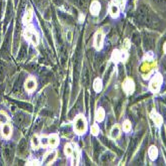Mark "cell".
<instances>
[{
	"mask_svg": "<svg viewBox=\"0 0 166 166\" xmlns=\"http://www.w3.org/2000/svg\"><path fill=\"white\" fill-rule=\"evenodd\" d=\"M87 130V121L84 116L79 115L77 116L75 121H74V131L75 133L79 134H84Z\"/></svg>",
	"mask_w": 166,
	"mask_h": 166,
	"instance_id": "1",
	"label": "cell"
},
{
	"mask_svg": "<svg viewBox=\"0 0 166 166\" xmlns=\"http://www.w3.org/2000/svg\"><path fill=\"white\" fill-rule=\"evenodd\" d=\"M24 37L27 41H29L30 43H32L33 45H37L39 43V35L36 32L33 26H27L24 30Z\"/></svg>",
	"mask_w": 166,
	"mask_h": 166,
	"instance_id": "2",
	"label": "cell"
},
{
	"mask_svg": "<svg viewBox=\"0 0 166 166\" xmlns=\"http://www.w3.org/2000/svg\"><path fill=\"white\" fill-rule=\"evenodd\" d=\"M163 83V77L160 73H156L153 77L151 81L149 83V91L152 92H158L161 89V85Z\"/></svg>",
	"mask_w": 166,
	"mask_h": 166,
	"instance_id": "3",
	"label": "cell"
},
{
	"mask_svg": "<svg viewBox=\"0 0 166 166\" xmlns=\"http://www.w3.org/2000/svg\"><path fill=\"white\" fill-rule=\"evenodd\" d=\"M122 89L127 95L133 94L134 91H135V84H134V81L131 79V78H127V79H125V81L123 82Z\"/></svg>",
	"mask_w": 166,
	"mask_h": 166,
	"instance_id": "4",
	"label": "cell"
},
{
	"mask_svg": "<svg viewBox=\"0 0 166 166\" xmlns=\"http://www.w3.org/2000/svg\"><path fill=\"white\" fill-rule=\"evenodd\" d=\"M103 40H104L103 32L102 31H97L94 35V41H93V44H94V47L96 50H101L103 46Z\"/></svg>",
	"mask_w": 166,
	"mask_h": 166,
	"instance_id": "5",
	"label": "cell"
},
{
	"mask_svg": "<svg viewBox=\"0 0 166 166\" xmlns=\"http://www.w3.org/2000/svg\"><path fill=\"white\" fill-rule=\"evenodd\" d=\"M57 156V152H56V150H51V151H49L48 153H46L45 154V156L42 160V163L45 164V165H49L52 163L55 158Z\"/></svg>",
	"mask_w": 166,
	"mask_h": 166,
	"instance_id": "6",
	"label": "cell"
},
{
	"mask_svg": "<svg viewBox=\"0 0 166 166\" xmlns=\"http://www.w3.org/2000/svg\"><path fill=\"white\" fill-rule=\"evenodd\" d=\"M24 88L28 92H32L36 89V81L34 78H28V79L25 81Z\"/></svg>",
	"mask_w": 166,
	"mask_h": 166,
	"instance_id": "7",
	"label": "cell"
},
{
	"mask_svg": "<svg viewBox=\"0 0 166 166\" xmlns=\"http://www.w3.org/2000/svg\"><path fill=\"white\" fill-rule=\"evenodd\" d=\"M101 10V4L99 1H97V0H93V1L91 2L90 4V12L92 15H94V16H96V15L99 14Z\"/></svg>",
	"mask_w": 166,
	"mask_h": 166,
	"instance_id": "8",
	"label": "cell"
},
{
	"mask_svg": "<svg viewBox=\"0 0 166 166\" xmlns=\"http://www.w3.org/2000/svg\"><path fill=\"white\" fill-rule=\"evenodd\" d=\"M150 116H151V119L153 121V122L155 123V126H162V123H163V117L160 116L158 112H156L155 111H153Z\"/></svg>",
	"mask_w": 166,
	"mask_h": 166,
	"instance_id": "9",
	"label": "cell"
},
{
	"mask_svg": "<svg viewBox=\"0 0 166 166\" xmlns=\"http://www.w3.org/2000/svg\"><path fill=\"white\" fill-rule=\"evenodd\" d=\"M12 133V127L9 123H4L1 126V134L5 138H9Z\"/></svg>",
	"mask_w": 166,
	"mask_h": 166,
	"instance_id": "10",
	"label": "cell"
},
{
	"mask_svg": "<svg viewBox=\"0 0 166 166\" xmlns=\"http://www.w3.org/2000/svg\"><path fill=\"white\" fill-rule=\"evenodd\" d=\"M111 61L115 64H118L119 62H122V52L118 49L113 50L111 55Z\"/></svg>",
	"mask_w": 166,
	"mask_h": 166,
	"instance_id": "11",
	"label": "cell"
},
{
	"mask_svg": "<svg viewBox=\"0 0 166 166\" xmlns=\"http://www.w3.org/2000/svg\"><path fill=\"white\" fill-rule=\"evenodd\" d=\"M109 14H110V16L112 18H118L119 17V14H120V8H119L116 4H114L112 3L110 5V7H109Z\"/></svg>",
	"mask_w": 166,
	"mask_h": 166,
	"instance_id": "12",
	"label": "cell"
},
{
	"mask_svg": "<svg viewBox=\"0 0 166 166\" xmlns=\"http://www.w3.org/2000/svg\"><path fill=\"white\" fill-rule=\"evenodd\" d=\"M59 144V137L56 133H53L49 135L48 137V146L50 147H56Z\"/></svg>",
	"mask_w": 166,
	"mask_h": 166,
	"instance_id": "13",
	"label": "cell"
},
{
	"mask_svg": "<svg viewBox=\"0 0 166 166\" xmlns=\"http://www.w3.org/2000/svg\"><path fill=\"white\" fill-rule=\"evenodd\" d=\"M148 155H149V158L154 161L155 159H157L158 157V149L156 146H154V145H151V146L149 147L148 149Z\"/></svg>",
	"mask_w": 166,
	"mask_h": 166,
	"instance_id": "14",
	"label": "cell"
},
{
	"mask_svg": "<svg viewBox=\"0 0 166 166\" xmlns=\"http://www.w3.org/2000/svg\"><path fill=\"white\" fill-rule=\"evenodd\" d=\"M105 117V111L102 107H98L96 111H95V121L97 122H101L103 121V119Z\"/></svg>",
	"mask_w": 166,
	"mask_h": 166,
	"instance_id": "15",
	"label": "cell"
},
{
	"mask_svg": "<svg viewBox=\"0 0 166 166\" xmlns=\"http://www.w3.org/2000/svg\"><path fill=\"white\" fill-rule=\"evenodd\" d=\"M32 18H33V10L32 9H29L26 11V13L24 14L23 16V23L25 25H28L31 21H32Z\"/></svg>",
	"mask_w": 166,
	"mask_h": 166,
	"instance_id": "16",
	"label": "cell"
},
{
	"mask_svg": "<svg viewBox=\"0 0 166 166\" xmlns=\"http://www.w3.org/2000/svg\"><path fill=\"white\" fill-rule=\"evenodd\" d=\"M121 134V129L119 126H114L110 131V135L113 139H117Z\"/></svg>",
	"mask_w": 166,
	"mask_h": 166,
	"instance_id": "17",
	"label": "cell"
},
{
	"mask_svg": "<svg viewBox=\"0 0 166 166\" xmlns=\"http://www.w3.org/2000/svg\"><path fill=\"white\" fill-rule=\"evenodd\" d=\"M102 88H103V85H102V80L99 79V78H96L93 82V89L96 92H99L102 91Z\"/></svg>",
	"mask_w": 166,
	"mask_h": 166,
	"instance_id": "18",
	"label": "cell"
},
{
	"mask_svg": "<svg viewBox=\"0 0 166 166\" xmlns=\"http://www.w3.org/2000/svg\"><path fill=\"white\" fill-rule=\"evenodd\" d=\"M73 152H74V147H73V145H72L71 143H67L65 144V146H64V153L66 156H72L73 155Z\"/></svg>",
	"mask_w": 166,
	"mask_h": 166,
	"instance_id": "19",
	"label": "cell"
},
{
	"mask_svg": "<svg viewBox=\"0 0 166 166\" xmlns=\"http://www.w3.org/2000/svg\"><path fill=\"white\" fill-rule=\"evenodd\" d=\"M132 128V124H131V121H128V119H125V121H123L122 123V129L124 132H129L131 130Z\"/></svg>",
	"mask_w": 166,
	"mask_h": 166,
	"instance_id": "20",
	"label": "cell"
},
{
	"mask_svg": "<svg viewBox=\"0 0 166 166\" xmlns=\"http://www.w3.org/2000/svg\"><path fill=\"white\" fill-rule=\"evenodd\" d=\"M31 145H32L33 149H38V147L41 146V143H40V138L35 135L32 137V139H31Z\"/></svg>",
	"mask_w": 166,
	"mask_h": 166,
	"instance_id": "21",
	"label": "cell"
},
{
	"mask_svg": "<svg viewBox=\"0 0 166 166\" xmlns=\"http://www.w3.org/2000/svg\"><path fill=\"white\" fill-rule=\"evenodd\" d=\"M113 3H114V4H116L119 8L124 9V7H125L126 0H113Z\"/></svg>",
	"mask_w": 166,
	"mask_h": 166,
	"instance_id": "22",
	"label": "cell"
},
{
	"mask_svg": "<svg viewBox=\"0 0 166 166\" xmlns=\"http://www.w3.org/2000/svg\"><path fill=\"white\" fill-rule=\"evenodd\" d=\"M100 132V128L99 126H97V124H93V126H91V133L93 134V135H98Z\"/></svg>",
	"mask_w": 166,
	"mask_h": 166,
	"instance_id": "23",
	"label": "cell"
},
{
	"mask_svg": "<svg viewBox=\"0 0 166 166\" xmlns=\"http://www.w3.org/2000/svg\"><path fill=\"white\" fill-rule=\"evenodd\" d=\"M27 165H40V162L38 161V160L33 159V160H29V161L27 162Z\"/></svg>",
	"mask_w": 166,
	"mask_h": 166,
	"instance_id": "24",
	"label": "cell"
},
{
	"mask_svg": "<svg viewBox=\"0 0 166 166\" xmlns=\"http://www.w3.org/2000/svg\"><path fill=\"white\" fill-rule=\"evenodd\" d=\"M124 46H123V50H128L129 49V44H130V42H129V40H125L124 41Z\"/></svg>",
	"mask_w": 166,
	"mask_h": 166,
	"instance_id": "25",
	"label": "cell"
},
{
	"mask_svg": "<svg viewBox=\"0 0 166 166\" xmlns=\"http://www.w3.org/2000/svg\"><path fill=\"white\" fill-rule=\"evenodd\" d=\"M84 18H85V16H84V15H83V14H81L80 16H79V22H80V23H82L83 21H84Z\"/></svg>",
	"mask_w": 166,
	"mask_h": 166,
	"instance_id": "26",
	"label": "cell"
},
{
	"mask_svg": "<svg viewBox=\"0 0 166 166\" xmlns=\"http://www.w3.org/2000/svg\"><path fill=\"white\" fill-rule=\"evenodd\" d=\"M163 51L166 53V42H165V44L163 45Z\"/></svg>",
	"mask_w": 166,
	"mask_h": 166,
	"instance_id": "27",
	"label": "cell"
}]
</instances>
